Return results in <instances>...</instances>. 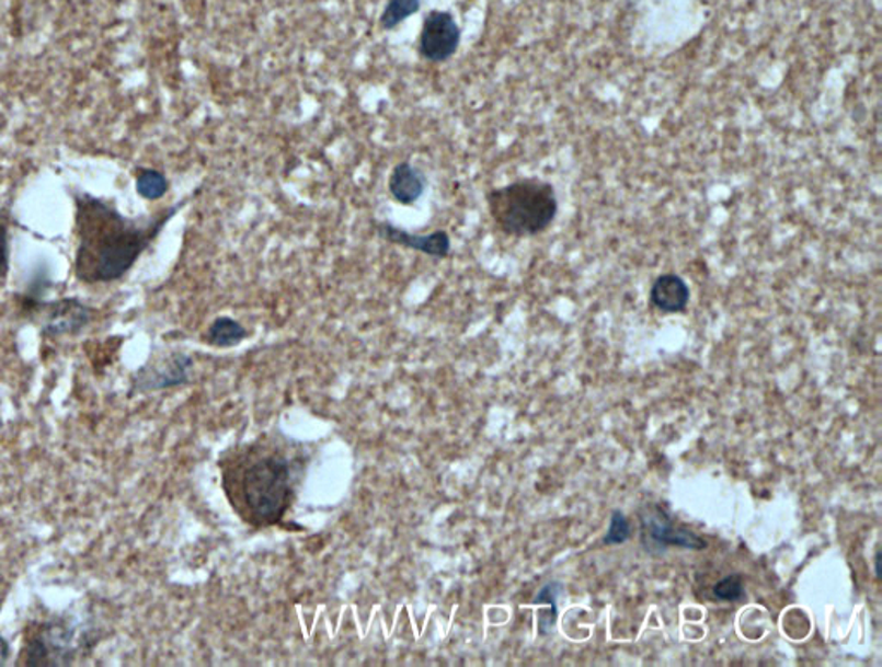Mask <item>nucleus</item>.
I'll return each instance as SVG.
<instances>
[{
	"instance_id": "14",
	"label": "nucleus",
	"mask_w": 882,
	"mask_h": 667,
	"mask_svg": "<svg viewBox=\"0 0 882 667\" xmlns=\"http://www.w3.org/2000/svg\"><path fill=\"white\" fill-rule=\"evenodd\" d=\"M421 4H423V0H388L383 13L379 16V25L390 32L402 25L403 21L414 16L420 11Z\"/></svg>"
},
{
	"instance_id": "12",
	"label": "nucleus",
	"mask_w": 882,
	"mask_h": 667,
	"mask_svg": "<svg viewBox=\"0 0 882 667\" xmlns=\"http://www.w3.org/2000/svg\"><path fill=\"white\" fill-rule=\"evenodd\" d=\"M249 338V332L240 321L233 320L230 315H219L210 323L206 333V342L213 347L230 348L242 344Z\"/></svg>"
},
{
	"instance_id": "1",
	"label": "nucleus",
	"mask_w": 882,
	"mask_h": 667,
	"mask_svg": "<svg viewBox=\"0 0 882 667\" xmlns=\"http://www.w3.org/2000/svg\"><path fill=\"white\" fill-rule=\"evenodd\" d=\"M71 197L78 240L75 278L83 285H101L125 278L194 195L140 218L123 215L113 200L89 192L71 188Z\"/></svg>"
},
{
	"instance_id": "10",
	"label": "nucleus",
	"mask_w": 882,
	"mask_h": 667,
	"mask_svg": "<svg viewBox=\"0 0 882 667\" xmlns=\"http://www.w3.org/2000/svg\"><path fill=\"white\" fill-rule=\"evenodd\" d=\"M426 186L427 179L424 171L412 166L409 161L396 164L388 179V192L391 198L402 206H414L423 197Z\"/></svg>"
},
{
	"instance_id": "7",
	"label": "nucleus",
	"mask_w": 882,
	"mask_h": 667,
	"mask_svg": "<svg viewBox=\"0 0 882 667\" xmlns=\"http://www.w3.org/2000/svg\"><path fill=\"white\" fill-rule=\"evenodd\" d=\"M460 42L462 32L454 14L448 11H432L424 18L417 50L424 61L442 65L456 56Z\"/></svg>"
},
{
	"instance_id": "8",
	"label": "nucleus",
	"mask_w": 882,
	"mask_h": 667,
	"mask_svg": "<svg viewBox=\"0 0 882 667\" xmlns=\"http://www.w3.org/2000/svg\"><path fill=\"white\" fill-rule=\"evenodd\" d=\"M376 233L379 239L385 242L393 243L399 248L411 249V251L421 252L427 257H435V260H447L451 251V240L445 230H435L432 233H412V231L403 230L390 221H375L373 222Z\"/></svg>"
},
{
	"instance_id": "11",
	"label": "nucleus",
	"mask_w": 882,
	"mask_h": 667,
	"mask_svg": "<svg viewBox=\"0 0 882 667\" xmlns=\"http://www.w3.org/2000/svg\"><path fill=\"white\" fill-rule=\"evenodd\" d=\"M650 300L662 312H683L689 302V287L681 276L662 275L653 281Z\"/></svg>"
},
{
	"instance_id": "2",
	"label": "nucleus",
	"mask_w": 882,
	"mask_h": 667,
	"mask_svg": "<svg viewBox=\"0 0 882 667\" xmlns=\"http://www.w3.org/2000/svg\"><path fill=\"white\" fill-rule=\"evenodd\" d=\"M306 458L294 445L266 438L226 453L222 488L238 518L267 528L279 525L294 506Z\"/></svg>"
},
{
	"instance_id": "13",
	"label": "nucleus",
	"mask_w": 882,
	"mask_h": 667,
	"mask_svg": "<svg viewBox=\"0 0 882 667\" xmlns=\"http://www.w3.org/2000/svg\"><path fill=\"white\" fill-rule=\"evenodd\" d=\"M135 188L141 198L159 200L170 192V180L162 171L153 170V168H137Z\"/></svg>"
},
{
	"instance_id": "4",
	"label": "nucleus",
	"mask_w": 882,
	"mask_h": 667,
	"mask_svg": "<svg viewBox=\"0 0 882 667\" xmlns=\"http://www.w3.org/2000/svg\"><path fill=\"white\" fill-rule=\"evenodd\" d=\"M78 648V628L73 619L56 616L35 624L26 633L18 663L28 667L71 666Z\"/></svg>"
},
{
	"instance_id": "16",
	"label": "nucleus",
	"mask_w": 882,
	"mask_h": 667,
	"mask_svg": "<svg viewBox=\"0 0 882 667\" xmlns=\"http://www.w3.org/2000/svg\"><path fill=\"white\" fill-rule=\"evenodd\" d=\"M629 534H631V528H629L628 519H626L625 514L616 510L612 514V519H610L609 531L605 534L604 542L607 545H619V543H625L628 540Z\"/></svg>"
},
{
	"instance_id": "19",
	"label": "nucleus",
	"mask_w": 882,
	"mask_h": 667,
	"mask_svg": "<svg viewBox=\"0 0 882 667\" xmlns=\"http://www.w3.org/2000/svg\"><path fill=\"white\" fill-rule=\"evenodd\" d=\"M9 657H11V643L0 635V666H5Z\"/></svg>"
},
{
	"instance_id": "17",
	"label": "nucleus",
	"mask_w": 882,
	"mask_h": 667,
	"mask_svg": "<svg viewBox=\"0 0 882 667\" xmlns=\"http://www.w3.org/2000/svg\"><path fill=\"white\" fill-rule=\"evenodd\" d=\"M11 267V240H9V227L4 219L0 218V279L8 276Z\"/></svg>"
},
{
	"instance_id": "3",
	"label": "nucleus",
	"mask_w": 882,
	"mask_h": 667,
	"mask_svg": "<svg viewBox=\"0 0 882 667\" xmlns=\"http://www.w3.org/2000/svg\"><path fill=\"white\" fill-rule=\"evenodd\" d=\"M488 210L504 235L526 239L547 231L559 212L555 188L540 179H519L486 195Z\"/></svg>"
},
{
	"instance_id": "6",
	"label": "nucleus",
	"mask_w": 882,
	"mask_h": 667,
	"mask_svg": "<svg viewBox=\"0 0 882 667\" xmlns=\"http://www.w3.org/2000/svg\"><path fill=\"white\" fill-rule=\"evenodd\" d=\"M194 359L185 353H173L141 366L129 380V396L176 389L190 383Z\"/></svg>"
},
{
	"instance_id": "9",
	"label": "nucleus",
	"mask_w": 882,
	"mask_h": 667,
	"mask_svg": "<svg viewBox=\"0 0 882 667\" xmlns=\"http://www.w3.org/2000/svg\"><path fill=\"white\" fill-rule=\"evenodd\" d=\"M641 525H643V543L649 550L664 552L671 545L689 550L706 549V542L698 534L677 528L673 519L658 507L655 513H646L641 518Z\"/></svg>"
},
{
	"instance_id": "15",
	"label": "nucleus",
	"mask_w": 882,
	"mask_h": 667,
	"mask_svg": "<svg viewBox=\"0 0 882 667\" xmlns=\"http://www.w3.org/2000/svg\"><path fill=\"white\" fill-rule=\"evenodd\" d=\"M713 595L718 599L725 600V602H734V600L742 599L745 595V587H743L742 575L725 576L724 579L713 587Z\"/></svg>"
},
{
	"instance_id": "5",
	"label": "nucleus",
	"mask_w": 882,
	"mask_h": 667,
	"mask_svg": "<svg viewBox=\"0 0 882 667\" xmlns=\"http://www.w3.org/2000/svg\"><path fill=\"white\" fill-rule=\"evenodd\" d=\"M18 306L28 318H37L41 335L45 341L80 335L98 314L92 306L77 297L47 302L44 299L18 296Z\"/></svg>"
},
{
	"instance_id": "18",
	"label": "nucleus",
	"mask_w": 882,
	"mask_h": 667,
	"mask_svg": "<svg viewBox=\"0 0 882 667\" xmlns=\"http://www.w3.org/2000/svg\"><path fill=\"white\" fill-rule=\"evenodd\" d=\"M562 591V585L559 582L548 583L541 588L540 594L535 599V603H548V606L557 607V597Z\"/></svg>"
}]
</instances>
